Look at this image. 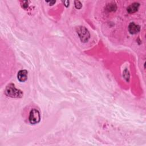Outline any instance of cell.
<instances>
[{"mask_svg":"<svg viewBox=\"0 0 146 146\" xmlns=\"http://www.w3.org/2000/svg\"><path fill=\"white\" fill-rule=\"evenodd\" d=\"M5 92L7 96L11 98H20L23 96L22 92L20 90L16 88L14 84L13 83H10L7 86Z\"/></svg>","mask_w":146,"mask_h":146,"instance_id":"1","label":"cell"},{"mask_svg":"<svg viewBox=\"0 0 146 146\" xmlns=\"http://www.w3.org/2000/svg\"><path fill=\"white\" fill-rule=\"evenodd\" d=\"M77 34H78L80 40L83 42H86L90 38V34L88 31V30L83 26L78 27L76 29Z\"/></svg>","mask_w":146,"mask_h":146,"instance_id":"2","label":"cell"},{"mask_svg":"<svg viewBox=\"0 0 146 146\" xmlns=\"http://www.w3.org/2000/svg\"><path fill=\"white\" fill-rule=\"evenodd\" d=\"M29 120L30 123L33 124L39 123L40 120V116L39 111L36 109L31 110L30 112Z\"/></svg>","mask_w":146,"mask_h":146,"instance_id":"3","label":"cell"},{"mask_svg":"<svg viewBox=\"0 0 146 146\" xmlns=\"http://www.w3.org/2000/svg\"><path fill=\"white\" fill-rule=\"evenodd\" d=\"M17 78L19 81L23 82L27 79V71L25 70H20L17 75Z\"/></svg>","mask_w":146,"mask_h":146,"instance_id":"4","label":"cell"},{"mask_svg":"<svg viewBox=\"0 0 146 146\" xmlns=\"http://www.w3.org/2000/svg\"><path fill=\"white\" fill-rule=\"evenodd\" d=\"M140 26L137 25H136L133 22H131L128 26L129 31L132 34H135L137 33L140 31Z\"/></svg>","mask_w":146,"mask_h":146,"instance_id":"5","label":"cell"},{"mask_svg":"<svg viewBox=\"0 0 146 146\" xmlns=\"http://www.w3.org/2000/svg\"><path fill=\"white\" fill-rule=\"evenodd\" d=\"M139 7V3H133L127 7V11L129 13H133L137 11Z\"/></svg>","mask_w":146,"mask_h":146,"instance_id":"6","label":"cell"},{"mask_svg":"<svg viewBox=\"0 0 146 146\" xmlns=\"http://www.w3.org/2000/svg\"><path fill=\"white\" fill-rule=\"evenodd\" d=\"M74 3H75V7H76V9H80L82 7V3H80V1H75L74 2Z\"/></svg>","mask_w":146,"mask_h":146,"instance_id":"7","label":"cell"},{"mask_svg":"<svg viewBox=\"0 0 146 146\" xmlns=\"http://www.w3.org/2000/svg\"><path fill=\"white\" fill-rule=\"evenodd\" d=\"M63 2L66 4L65 5H66V6H67V7L69 5H68V4H69V2H68V1H64V2Z\"/></svg>","mask_w":146,"mask_h":146,"instance_id":"8","label":"cell"},{"mask_svg":"<svg viewBox=\"0 0 146 146\" xmlns=\"http://www.w3.org/2000/svg\"><path fill=\"white\" fill-rule=\"evenodd\" d=\"M50 3V4H51V5H52L53 3H55V1H50V2H48Z\"/></svg>","mask_w":146,"mask_h":146,"instance_id":"9","label":"cell"}]
</instances>
